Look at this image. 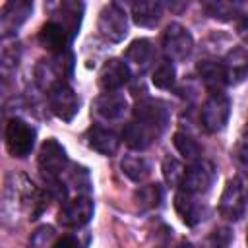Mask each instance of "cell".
<instances>
[{
    "label": "cell",
    "instance_id": "cell-1",
    "mask_svg": "<svg viewBox=\"0 0 248 248\" xmlns=\"http://www.w3.org/2000/svg\"><path fill=\"white\" fill-rule=\"evenodd\" d=\"M170 120L169 107L159 99H143L134 107L132 120L124 126V141L128 147L141 151L161 138Z\"/></svg>",
    "mask_w": 248,
    "mask_h": 248
},
{
    "label": "cell",
    "instance_id": "cell-2",
    "mask_svg": "<svg viewBox=\"0 0 248 248\" xmlns=\"http://www.w3.org/2000/svg\"><path fill=\"white\" fill-rule=\"evenodd\" d=\"M41 194L29 182L23 174H10L4 184V200H2V211L6 217H14L19 211H25L35 219V215L41 211Z\"/></svg>",
    "mask_w": 248,
    "mask_h": 248
},
{
    "label": "cell",
    "instance_id": "cell-3",
    "mask_svg": "<svg viewBox=\"0 0 248 248\" xmlns=\"http://www.w3.org/2000/svg\"><path fill=\"white\" fill-rule=\"evenodd\" d=\"M72 72H74V54L66 50L60 54H52L50 58L39 60V64L35 66V79L37 85L48 93L56 85L68 83Z\"/></svg>",
    "mask_w": 248,
    "mask_h": 248
},
{
    "label": "cell",
    "instance_id": "cell-4",
    "mask_svg": "<svg viewBox=\"0 0 248 248\" xmlns=\"http://www.w3.org/2000/svg\"><path fill=\"white\" fill-rule=\"evenodd\" d=\"M39 170L50 186L60 188V182L68 170V157L64 147L54 138L45 140L39 149Z\"/></svg>",
    "mask_w": 248,
    "mask_h": 248
},
{
    "label": "cell",
    "instance_id": "cell-5",
    "mask_svg": "<svg viewBox=\"0 0 248 248\" xmlns=\"http://www.w3.org/2000/svg\"><path fill=\"white\" fill-rule=\"evenodd\" d=\"M35 136L37 132L29 122H25L19 116L10 118L6 124V147L10 155L17 159L27 157L35 145Z\"/></svg>",
    "mask_w": 248,
    "mask_h": 248
},
{
    "label": "cell",
    "instance_id": "cell-6",
    "mask_svg": "<svg viewBox=\"0 0 248 248\" xmlns=\"http://www.w3.org/2000/svg\"><path fill=\"white\" fill-rule=\"evenodd\" d=\"M229 116H231V99L223 91L211 93L205 99L202 112H200L202 126L211 134L221 132L229 122Z\"/></svg>",
    "mask_w": 248,
    "mask_h": 248
},
{
    "label": "cell",
    "instance_id": "cell-7",
    "mask_svg": "<svg viewBox=\"0 0 248 248\" xmlns=\"http://www.w3.org/2000/svg\"><path fill=\"white\" fill-rule=\"evenodd\" d=\"M194 50V39L190 31L180 25V23H170L167 25L163 33V52L165 58L170 62H182L186 60Z\"/></svg>",
    "mask_w": 248,
    "mask_h": 248
},
{
    "label": "cell",
    "instance_id": "cell-8",
    "mask_svg": "<svg viewBox=\"0 0 248 248\" xmlns=\"http://www.w3.org/2000/svg\"><path fill=\"white\" fill-rule=\"evenodd\" d=\"M97 27H99V33L103 35V39H107L110 43H120L128 35V16H126L124 8L116 2L107 4L99 14Z\"/></svg>",
    "mask_w": 248,
    "mask_h": 248
},
{
    "label": "cell",
    "instance_id": "cell-9",
    "mask_svg": "<svg viewBox=\"0 0 248 248\" xmlns=\"http://www.w3.org/2000/svg\"><path fill=\"white\" fill-rule=\"evenodd\" d=\"M93 211L95 205L89 196H74L62 203L58 211V223L66 229H79L91 221Z\"/></svg>",
    "mask_w": 248,
    "mask_h": 248
},
{
    "label": "cell",
    "instance_id": "cell-10",
    "mask_svg": "<svg viewBox=\"0 0 248 248\" xmlns=\"http://www.w3.org/2000/svg\"><path fill=\"white\" fill-rule=\"evenodd\" d=\"M244 211H246L244 184L238 176L229 178L219 200V213L229 221H238L244 215Z\"/></svg>",
    "mask_w": 248,
    "mask_h": 248
},
{
    "label": "cell",
    "instance_id": "cell-11",
    "mask_svg": "<svg viewBox=\"0 0 248 248\" xmlns=\"http://www.w3.org/2000/svg\"><path fill=\"white\" fill-rule=\"evenodd\" d=\"M48 105H50V110L64 122H72L74 116L78 114L79 110V99L76 95V91L68 85V83H62V85H56L54 89H50L48 93Z\"/></svg>",
    "mask_w": 248,
    "mask_h": 248
},
{
    "label": "cell",
    "instance_id": "cell-12",
    "mask_svg": "<svg viewBox=\"0 0 248 248\" xmlns=\"http://www.w3.org/2000/svg\"><path fill=\"white\" fill-rule=\"evenodd\" d=\"M213 178H215L213 165L207 161H196L190 165V169H186V174H184L180 188L194 194V196H202L211 188Z\"/></svg>",
    "mask_w": 248,
    "mask_h": 248
},
{
    "label": "cell",
    "instance_id": "cell-13",
    "mask_svg": "<svg viewBox=\"0 0 248 248\" xmlns=\"http://www.w3.org/2000/svg\"><path fill=\"white\" fill-rule=\"evenodd\" d=\"M130 78H132V72L126 66V62L120 58H110L103 64L99 72V87L105 93H116L120 87L128 83Z\"/></svg>",
    "mask_w": 248,
    "mask_h": 248
},
{
    "label": "cell",
    "instance_id": "cell-14",
    "mask_svg": "<svg viewBox=\"0 0 248 248\" xmlns=\"http://www.w3.org/2000/svg\"><path fill=\"white\" fill-rule=\"evenodd\" d=\"M33 12V2L27 0H12L6 2L2 6V14H0V29H2V37L6 39L8 35L16 33L21 23L31 16Z\"/></svg>",
    "mask_w": 248,
    "mask_h": 248
},
{
    "label": "cell",
    "instance_id": "cell-15",
    "mask_svg": "<svg viewBox=\"0 0 248 248\" xmlns=\"http://www.w3.org/2000/svg\"><path fill=\"white\" fill-rule=\"evenodd\" d=\"M155 60V48L149 39H136L124 50V62L134 74H143Z\"/></svg>",
    "mask_w": 248,
    "mask_h": 248
},
{
    "label": "cell",
    "instance_id": "cell-16",
    "mask_svg": "<svg viewBox=\"0 0 248 248\" xmlns=\"http://www.w3.org/2000/svg\"><path fill=\"white\" fill-rule=\"evenodd\" d=\"M126 97L116 93H103L93 101V108L91 114L101 120V122H112V120H120L126 112Z\"/></svg>",
    "mask_w": 248,
    "mask_h": 248
},
{
    "label": "cell",
    "instance_id": "cell-17",
    "mask_svg": "<svg viewBox=\"0 0 248 248\" xmlns=\"http://www.w3.org/2000/svg\"><path fill=\"white\" fill-rule=\"evenodd\" d=\"M72 35H70V31L62 25V23H58V21H54V19H48L43 27H41V31H39V43L46 48V50H50L52 54H60V52H66L68 50V46H70V43H72Z\"/></svg>",
    "mask_w": 248,
    "mask_h": 248
},
{
    "label": "cell",
    "instance_id": "cell-18",
    "mask_svg": "<svg viewBox=\"0 0 248 248\" xmlns=\"http://www.w3.org/2000/svg\"><path fill=\"white\" fill-rule=\"evenodd\" d=\"M174 209L182 223H186L188 227H194L203 219V203L198 202V196L182 188H178L174 194Z\"/></svg>",
    "mask_w": 248,
    "mask_h": 248
},
{
    "label": "cell",
    "instance_id": "cell-19",
    "mask_svg": "<svg viewBox=\"0 0 248 248\" xmlns=\"http://www.w3.org/2000/svg\"><path fill=\"white\" fill-rule=\"evenodd\" d=\"M85 138H87V145H89L91 149H95L97 153L107 155V157L114 155V153L118 151V145H120L118 134H116L114 130H110V128L101 126V124L91 126V128L87 130V136H85Z\"/></svg>",
    "mask_w": 248,
    "mask_h": 248
},
{
    "label": "cell",
    "instance_id": "cell-20",
    "mask_svg": "<svg viewBox=\"0 0 248 248\" xmlns=\"http://www.w3.org/2000/svg\"><path fill=\"white\" fill-rule=\"evenodd\" d=\"M223 72H225V79L227 85L229 83H240L246 76H248V52L240 46L232 48L225 58H223Z\"/></svg>",
    "mask_w": 248,
    "mask_h": 248
},
{
    "label": "cell",
    "instance_id": "cell-21",
    "mask_svg": "<svg viewBox=\"0 0 248 248\" xmlns=\"http://www.w3.org/2000/svg\"><path fill=\"white\" fill-rule=\"evenodd\" d=\"M163 16V4L157 0H141L132 4V19L140 27H153Z\"/></svg>",
    "mask_w": 248,
    "mask_h": 248
},
{
    "label": "cell",
    "instance_id": "cell-22",
    "mask_svg": "<svg viewBox=\"0 0 248 248\" xmlns=\"http://www.w3.org/2000/svg\"><path fill=\"white\" fill-rule=\"evenodd\" d=\"M54 16H60V17H52V19L62 23L70 31V35L76 37L78 29H79V23H81V16H83V4L81 2H72V0L58 2Z\"/></svg>",
    "mask_w": 248,
    "mask_h": 248
},
{
    "label": "cell",
    "instance_id": "cell-23",
    "mask_svg": "<svg viewBox=\"0 0 248 248\" xmlns=\"http://www.w3.org/2000/svg\"><path fill=\"white\" fill-rule=\"evenodd\" d=\"M198 74L203 81V85L211 91V93H219L225 85H227V79H225V72H223V64L221 62H215V60H202L198 64Z\"/></svg>",
    "mask_w": 248,
    "mask_h": 248
},
{
    "label": "cell",
    "instance_id": "cell-24",
    "mask_svg": "<svg viewBox=\"0 0 248 248\" xmlns=\"http://www.w3.org/2000/svg\"><path fill=\"white\" fill-rule=\"evenodd\" d=\"M122 172L132 180V182H143L149 174H151V165L143 155H136V153H128L124 155L122 163Z\"/></svg>",
    "mask_w": 248,
    "mask_h": 248
},
{
    "label": "cell",
    "instance_id": "cell-25",
    "mask_svg": "<svg viewBox=\"0 0 248 248\" xmlns=\"http://www.w3.org/2000/svg\"><path fill=\"white\" fill-rule=\"evenodd\" d=\"M203 10L207 12L209 17L219 19V21H231L238 16H242V4L238 2H225V0H213V2H205Z\"/></svg>",
    "mask_w": 248,
    "mask_h": 248
},
{
    "label": "cell",
    "instance_id": "cell-26",
    "mask_svg": "<svg viewBox=\"0 0 248 248\" xmlns=\"http://www.w3.org/2000/svg\"><path fill=\"white\" fill-rule=\"evenodd\" d=\"M151 81L157 89H172L176 83V70L174 64L169 58H163L155 64L153 74H151Z\"/></svg>",
    "mask_w": 248,
    "mask_h": 248
},
{
    "label": "cell",
    "instance_id": "cell-27",
    "mask_svg": "<svg viewBox=\"0 0 248 248\" xmlns=\"http://www.w3.org/2000/svg\"><path fill=\"white\" fill-rule=\"evenodd\" d=\"M172 143L176 147V151L186 159V161H198L202 157V145L192 138L188 136L186 132H176L172 136Z\"/></svg>",
    "mask_w": 248,
    "mask_h": 248
},
{
    "label": "cell",
    "instance_id": "cell-28",
    "mask_svg": "<svg viewBox=\"0 0 248 248\" xmlns=\"http://www.w3.org/2000/svg\"><path fill=\"white\" fill-rule=\"evenodd\" d=\"M134 200L141 209H155L163 202V190L159 184H145L136 190Z\"/></svg>",
    "mask_w": 248,
    "mask_h": 248
},
{
    "label": "cell",
    "instance_id": "cell-29",
    "mask_svg": "<svg viewBox=\"0 0 248 248\" xmlns=\"http://www.w3.org/2000/svg\"><path fill=\"white\" fill-rule=\"evenodd\" d=\"M163 176H165V182L169 184V186H174V188H180V184H182V180H184V174H186V170H184V165L176 159V157H170V155H167L165 159H163Z\"/></svg>",
    "mask_w": 248,
    "mask_h": 248
},
{
    "label": "cell",
    "instance_id": "cell-30",
    "mask_svg": "<svg viewBox=\"0 0 248 248\" xmlns=\"http://www.w3.org/2000/svg\"><path fill=\"white\" fill-rule=\"evenodd\" d=\"M56 232L50 225H43L35 229L29 236V248H52L56 242Z\"/></svg>",
    "mask_w": 248,
    "mask_h": 248
},
{
    "label": "cell",
    "instance_id": "cell-31",
    "mask_svg": "<svg viewBox=\"0 0 248 248\" xmlns=\"http://www.w3.org/2000/svg\"><path fill=\"white\" fill-rule=\"evenodd\" d=\"M232 242V232L231 229L227 227H221V229H215L209 238H207V246L209 248H229Z\"/></svg>",
    "mask_w": 248,
    "mask_h": 248
},
{
    "label": "cell",
    "instance_id": "cell-32",
    "mask_svg": "<svg viewBox=\"0 0 248 248\" xmlns=\"http://www.w3.org/2000/svg\"><path fill=\"white\" fill-rule=\"evenodd\" d=\"M17 60H19V48H10V46H4L2 50V72L8 74L10 68L17 66Z\"/></svg>",
    "mask_w": 248,
    "mask_h": 248
},
{
    "label": "cell",
    "instance_id": "cell-33",
    "mask_svg": "<svg viewBox=\"0 0 248 248\" xmlns=\"http://www.w3.org/2000/svg\"><path fill=\"white\" fill-rule=\"evenodd\" d=\"M236 163H238V167L244 170V172H248V138L240 143V147L236 149Z\"/></svg>",
    "mask_w": 248,
    "mask_h": 248
},
{
    "label": "cell",
    "instance_id": "cell-34",
    "mask_svg": "<svg viewBox=\"0 0 248 248\" xmlns=\"http://www.w3.org/2000/svg\"><path fill=\"white\" fill-rule=\"evenodd\" d=\"M52 248H79V242H78L76 236H72V234H64V236H60V238L54 242Z\"/></svg>",
    "mask_w": 248,
    "mask_h": 248
},
{
    "label": "cell",
    "instance_id": "cell-35",
    "mask_svg": "<svg viewBox=\"0 0 248 248\" xmlns=\"http://www.w3.org/2000/svg\"><path fill=\"white\" fill-rule=\"evenodd\" d=\"M238 33L242 37L244 43H248V14L240 16V23H238Z\"/></svg>",
    "mask_w": 248,
    "mask_h": 248
},
{
    "label": "cell",
    "instance_id": "cell-36",
    "mask_svg": "<svg viewBox=\"0 0 248 248\" xmlns=\"http://www.w3.org/2000/svg\"><path fill=\"white\" fill-rule=\"evenodd\" d=\"M174 248H194V246H192L190 242H180V244H176Z\"/></svg>",
    "mask_w": 248,
    "mask_h": 248
},
{
    "label": "cell",
    "instance_id": "cell-37",
    "mask_svg": "<svg viewBox=\"0 0 248 248\" xmlns=\"http://www.w3.org/2000/svg\"><path fill=\"white\" fill-rule=\"evenodd\" d=\"M246 244H248V232H246Z\"/></svg>",
    "mask_w": 248,
    "mask_h": 248
}]
</instances>
